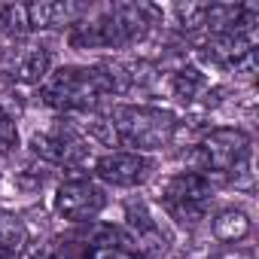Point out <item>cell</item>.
<instances>
[{
    "mask_svg": "<svg viewBox=\"0 0 259 259\" xmlns=\"http://www.w3.org/2000/svg\"><path fill=\"white\" fill-rule=\"evenodd\" d=\"M213 238L223 241V244H238L250 235V217L238 207H226L213 217Z\"/></svg>",
    "mask_w": 259,
    "mask_h": 259,
    "instance_id": "8fae6325",
    "label": "cell"
},
{
    "mask_svg": "<svg viewBox=\"0 0 259 259\" xmlns=\"http://www.w3.org/2000/svg\"><path fill=\"white\" fill-rule=\"evenodd\" d=\"M110 125H113L116 144L135 147V153H141V156L150 153V150L168 147L174 132H177L174 113H168L162 107H150V104H122V107H113Z\"/></svg>",
    "mask_w": 259,
    "mask_h": 259,
    "instance_id": "3957f363",
    "label": "cell"
},
{
    "mask_svg": "<svg viewBox=\"0 0 259 259\" xmlns=\"http://www.w3.org/2000/svg\"><path fill=\"white\" fill-rule=\"evenodd\" d=\"M159 22V10L147 4H119L110 7L101 19L76 22L70 43L82 49H110V46H128L150 34V28Z\"/></svg>",
    "mask_w": 259,
    "mask_h": 259,
    "instance_id": "6da1fadb",
    "label": "cell"
},
{
    "mask_svg": "<svg viewBox=\"0 0 259 259\" xmlns=\"http://www.w3.org/2000/svg\"><path fill=\"white\" fill-rule=\"evenodd\" d=\"M204 89H207V79L195 67H183V70H177L171 76V95L177 101H195Z\"/></svg>",
    "mask_w": 259,
    "mask_h": 259,
    "instance_id": "4fadbf2b",
    "label": "cell"
},
{
    "mask_svg": "<svg viewBox=\"0 0 259 259\" xmlns=\"http://www.w3.org/2000/svg\"><path fill=\"white\" fill-rule=\"evenodd\" d=\"M95 174L110 186H141L153 174V159L141 153H107L95 162Z\"/></svg>",
    "mask_w": 259,
    "mask_h": 259,
    "instance_id": "ba28073f",
    "label": "cell"
},
{
    "mask_svg": "<svg viewBox=\"0 0 259 259\" xmlns=\"http://www.w3.org/2000/svg\"><path fill=\"white\" fill-rule=\"evenodd\" d=\"M28 4H4L0 7V34L22 37L28 34Z\"/></svg>",
    "mask_w": 259,
    "mask_h": 259,
    "instance_id": "5bb4252c",
    "label": "cell"
},
{
    "mask_svg": "<svg viewBox=\"0 0 259 259\" xmlns=\"http://www.w3.org/2000/svg\"><path fill=\"white\" fill-rule=\"evenodd\" d=\"M19 147V125H16V116L0 104V156H7Z\"/></svg>",
    "mask_w": 259,
    "mask_h": 259,
    "instance_id": "9a60e30c",
    "label": "cell"
},
{
    "mask_svg": "<svg viewBox=\"0 0 259 259\" xmlns=\"http://www.w3.org/2000/svg\"><path fill=\"white\" fill-rule=\"evenodd\" d=\"M98 259H147L144 253H138V250H125V247H110V250H104Z\"/></svg>",
    "mask_w": 259,
    "mask_h": 259,
    "instance_id": "e0dca14e",
    "label": "cell"
},
{
    "mask_svg": "<svg viewBox=\"0 0 259 259\" xmlns=\"http://www.w3.org/2000/svg\"><path fill=\"white\" fill-rule=\"evenodd\" d=\"M31 150H34V156H40L52 165H82L89 159L85 141L70 125H58L55 132H37L31 138Z\"/></svg>",
    "mask_w": 259,
    "mask_h": 259,
    "instance_id": "52a82bcc",
    "label": "cell"
},
{
    "mask_svg": "<svg viewBox=\"0 0 259 259\" xmlns=\"http://www.w3.org/2000/svg\"><path fill=\"white\" fill-rule=\"evenodd\" d=\"M168 213L180 223H198L207 210V201H210V180L198 171H189V174H177L165 183V195H162Z\"/></svg>",
    "mask_w": 259,
    "mask_h": 259,
    "instance_id": "277c9868",
    "label": "cell"
},
{
    "mask_svg": "<svg viewBox=\"0 0 259 259\" xmlns=\"http://www.w3.org/2000/svg\"><path fill=\"white\" fill-rule=\"evenodd\" d=\"M220 259H253V253H250V250H244V253H226V256H220Z\"/></svg>",
    "mask_w": 259,
    "mask_h": 259,
    "instance_id": "ac0fdd59",
    "label": "cell"
},
{
    "mask_svg": "<svg viewBox=\"0 0 259 259\" xmlns=\"http://www.w3.org/2000/svg\"><path fill=\"white\" fill-rule=\"evenodd\" d=\"M49 73H52V52L43 46H28L13 64V76L25 85H40Z\"/></svg>",
    "mask_w": 259,
    "mask_h": 259,
    "instance_id": "30bf717a",
    "label": "cell"
},
{
    "mask_svg": "<svg viewBox=\"0 0 259 259\" xmlns=\"http://www.w3.org/2000/svg\"><path fill=\"white\" fill-rule=\"evenodd\" d=\"M174 16H177L180 28H186V31L204 28V4H180V7H174Z\"/></svg>",
    "mask_w": 259,
    "mask_h": 259,
    "instance_id": "2e32d148",
    "label": "cell"
},
{
    "mask_svg": "<svg viewBox=\"0 0 259 259\" xmlns=\"http://www.w3.org/2000/svg\"><path fill=\"white\" fill-rule=\"evenodd\" d=\"M28 244V232L19 220L0 217V259H16Z\"/></svg>",
    "mask_w": 259,
    "mask_h": 259,
    "instance_id": "7c38bea8",
    "label": "cell"
},
{
    "mask_svg": "<svg viewBox=\"0 0 259 259\" xmlns=\"http://www.w3.org/2000/svg\"><path fill=\"white\" fill-rule=\"evenodd\" d=\"M107 95L116 92L104 67H58L40 82L43 104L64 113H89Z\"/></svg>",
    "mask_w": 259,
    "mask_h": 259,
    "instance_id": "7a4b0ae2",
    "label": "cell"
},
{
    "mask_svg": "<svg viewBox=\"0 0 259 259\" xmlns=\"http://www.w3.org/2000/svg\"><path fill=\"white\" fill-rule=\"evenodd\" d=\"M107 204L104 189L95 180H67L55 189V210L70 223L95 220Z\"/></svg>",
    "mask_w": 259,
    "mask_h": 259,
    "instance_id": "8992f818",
    "label": "cell"
},
{
    "mask_svg": "<svg viewBox=\"0 0 259 259\" xmlns=\"http://www.w3.org/2000/svg\"><path fill=\"white\" fill-rule=\"evenodd\" d=\"M79 13H82V7H76V4H28V28L46 31V28L76 25Z\"/></svg>",
    "mask_w": 259,
    "mask_h": 259,
    "instance_id": "9c48e42d",
    "label": "cell"
},
{
    "mask_svg": "<svg viewBox=\"0 0 259 259\" xmlns=\"http://www.w3.org/2000/svg\"><path fill=\"white\" fill-rule=\"evenodd\" d=\"M201 171H235L250 156V138L241 128H213L195 150Z\"/></svg>",
    "mask_w": 259,
    "mask_h": 259,
    "instance_id": "5b68a950",
    "label": "cell"
}]
</instances>
